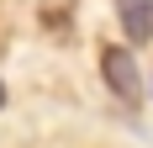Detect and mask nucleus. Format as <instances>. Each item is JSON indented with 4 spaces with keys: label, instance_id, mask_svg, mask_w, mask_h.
I'll return each mask as SVG.
<instances>
[{
    "label": "nucleus",
    "instance_id": "nucleus-1",
    "mask_svg": "<svg viewBox=\"0 0 153 148\" xmlns=\"http://www.w3.org/2000/svg\"><path fill=\"white\" fill-rule=\"evenodd\" d=\"M100 74H106V85L116 90L127 106H137V101H143V74H137L132 48H106V53H100Z\"/></svg>",
    "mask_w": 153,
    "mask_h": 148
},
{
    "label": "nucleus",
    "instance_id": "nucleus-3",
    "mask_svg": "<svg viewBox=\"0 0 153 148\" xmlns=\"http://www.w3.org/2000/svg\"><path fill=\"white\" fill-rule=\"evenodd\" d=\"M0 106H5V85H0Z\"/></svg>",
    "mask_w": 153,
    "mask_h": 148
},
{
    "label": "nucleus",
    "instance_id": "nucleus-2",
    "mask_svg": "<svg viewBox=\"0 0 153 148\" xmlns=\"http://www.w3.org/2000/svg\"><path fill=\"white\" fill-rule=\"evenodd\" d=\"M116 16H122L127 43H148L153 37V0H116Z\"/></svg>",
    "mask_w": 153,
    "mask_h": 148
}]
</instances>
